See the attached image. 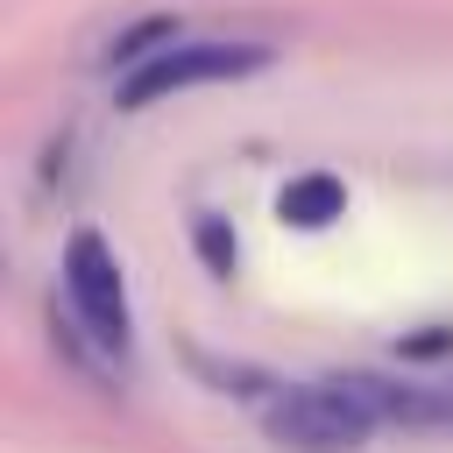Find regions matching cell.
I'll use <instances>...</instances> for the list:
<instances>
[{
  "label": "cell",
  "mask_w": 453,
  "mask_h": 453,
  "mask_svg": "<svg viewBox=\"0 0 453 453\" xmlns=\"http://www.w3.org/2000/svg\"><path fill=\"white\" fill-rule=\"evenodd\" d=\"M375 403L368 389L347 375V382H297L269 403L262 432L283 446V453H354L368 432H375Z\"/></svg>",
  "instance_id": "obj_1"
},
{
  "label": "cell",
  "mask_w": 453,
  "mask_h": 453,
  "mask_svg": "<svg viewBox=\"0 0 453 453\" xmlns=\"http://www.w3.org/2000/svg\"><path fill=\"white\" fill-rule=\"evenodd\" d=\"M269 64V42H163L149 50L142 64L120 71L113 99L120 106H156L170 92H191V85H219V78H248Z\"/></svg>",
  "instance_id": "obj_2"
},
{
  "label": "cell",
  "mask_w": 453,
  "mask_h": 453,
  "mask_svg": "<svg viewBox=\"0 0 453 453\" xmlns=\"http://www.w3.org/2000/svg\"><path fill=\"white\" fill-rule=\"evenodd\" d=\"M64 297H71V311H78V326H85V340L92 347H106V354H120L127 347V290H120V262H113V248L92 234V226H78L71 241H64Z\"/></svg>",
  "instance_id": "obj_3"
},
{
  "label": "cell",
  "mask_w": 453,
  "mask_h": 453,
  "mask_svg": "<svg viewBox=\"0 0 453 453\" xmlns=\"http://www.w3.org/2000/svg\"><path fill=\"white\" fill-rule=\"evenodd\" d=\"M347 205V191H340V177H326V170H311V177H297L290 191H283V219L290 226H319V219H333Z\"/></svg>",
  "instance_id": "obj_4"
},
{
  "label": "cell",
  "mask_w": 453,
  "mask_h": 453,
  "mask_svg": "<svg viewBox=\"0 0 453 453\" xmlns=\"http://www.w3.org/2000/svg\"><path fill=\"white\" fill-rule=\"evenodd\" d=\"M198 255H205L212 269H226V262H234V234H226L219 219H198Z\"/></svg>",
  "instance_id": "obj_5"
},
{
  "label": "cell",
  "mask_w": 453,
  "mask_h": 453,
  "mask_svg": "<svg viewBox=\"0 0 453 453\" xmlns=\"http://www.w3.org/2000/svg\"><path fill=\"white\" fill-rule=\"evenodd\" d=\"M446 340H453V333H411L403 354H446Z\"/></svg>",
  "instance_id": "obj_6"
}]
</instances>
